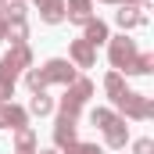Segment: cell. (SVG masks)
<instances>
[{
  "instance_id": "cell-1",
  "label": "cell",
  "mask_w": 154,
  "mask_h": 154,
  "mask_svg": "<svg viewBox=\"0 0 154 154\" xmlns=\"http://www.w3.org/2000/svg\"><path fill=\"white\" fill-rule=\"evenodd\" d=\"M39 75H43V82H72V65H65V61H50Z\"/></svg>"
},
{
  "instance_id": "cell-2",
  "label": "cell",
  "mask_w": 154,
  "mask_h": 154,
  "mask_svg": "<svg viewBox=\"0 0 154 154\" xmlns=\"http://www.w3.org/2000/svg\"><path fill=\"white\" fill-rule=\"evenodd\" d=\"M54 140H57L61 147L75 140V118H72V115H61V118H57V129H54Z\"/></svg>"
},
{
  "instance_id": "cell-3",
  "label": "cell",
  "mask_w": 154,
  "mask_h": 154,
  "mask_svg": "<svg viewBox=\"0 0 154 154\" xmlns=\"http://www.w3.org/2000/svg\"><path fill=\"white\" fill-rule=\"evenodd\" d=\"M0 125H11V129H25V111H22V108H14V104H11V108L4 104V108H0Z\"/></svg>"
},
{
  "instance_id": "cell-4",
  "label": "cell",
  "mask_w": 154,
  "mask_h": 154,
  "mask_svg": "<svg viewBox=\"0 0 154 154\" xmlns=\"http://www.w3.org/2000/svg\"><path fill=\"white\" fill-rule=\"evenodd\" d=\"M129 57H133V43H125V39H118L115 47H111V61H115L118 68H122V65L129 68Z\"/></svg>"
},
{
  "instance_id": "cell-5",
  "label": "cell",
  "mask_w": 154,
  "mask_h": 154,
  "mask_svg": "<svg viewBox=\"0 0 154 154\" xmlns=\"http://www.w3.org/2000/svg\"><path fill=\"white\" fill-rule=\"evenodd\" d=\"M104 39H108L104 22H86V43H90V47H97V43H104Z\"/></svg>"
},
{
  "instance_id": "cell-6",
  "label": "cell",
  "mask_w": 154,
  "mask_h": 154,
  "mask_svg": "<svg viewBox=\"0 0 154 154\" xmlns=\"http://www.w3.org/2000/svg\"><path fill=\"white\" fill-rule=\"evenodd\" d=\"M72 57H75L79 65H93V47H90L86 39H75V43H72Z\"/></svg>"
},
{
  "instance_id": "cell-7",
  "label": "cell",
  "mask_w": 154,
  "mask_h": 154,
  "mask_svg": "<svg viewBox=\"0 0 154 154\" xmlns=\"http://www.w3.org/2000/svg\"><path fill=\"white\" fill-rule=\"evenodd\" d=\"M39 11L47 22H61V0H39Z\"/></svg>"
},
{
  "instance_id": "cell-8",
  "label": "cell",
  "mask_w": 154,
  "mask_h": 154,
  "mask_svg": "<svg viewBox=\"0 0 154 154\" xmlns=\"http://www.w3.org/2000/svg\"><path fill=\"white\" fill-rule=\"evenodd\" d=\"M68 7H72L68 14H72L75 22H86V18H90V0H68Z\"/></svg>"
},
{
  "instance_id": "cell-9",
  "label": "cell",
  "mask_w": 154,
  "mask_h": 154,
  "mask_svg": "<svg viewBox=\"0 0 154 154\" xmlns=\"http://www.w3.org/2000/svg\"><path fill=\"white\" fill-rule=\"evenodd\" d=\"M108 143H111V147H122V143H125V133H122V122H111V125H108Z\"/></svg>"
},
{
  "instance_id": "cell-10",
  "label": "cell",
  "mask_w": 154,
  "mask_h": 154,
  "mask_svg": "<svg viewBox=\"0 0 154 154\" xmlns=\"http://www.w3.org/2000/svg\"><path fill=\"white\" fill-rule=\"evenodd\" d=\"M32 143H36V136H32L29 129H18V154H29Z\"/></svg>"
},
{
  "instance_id": "cell-11",
  "label": "cell",
  "mask_w": 154,
  "mask_h": 154,
  "mask_svg": "<svg viewBox=\"0 0 154 154\" xmlns=\"http://www.w3.org/2000/svg\"><path fill=\"white\" fill-rule=\"evenodd\" d=\"M29 108H32V115H47V111H50V97H43V93H36Z\"/></svg>"
},
{
  "instance_id": "cell-12",
  "label": "cell",
  "mask_w": 154,
  "mask_h": 154,
  "mask_svg": "<svg viewBox=\"0 0 154 154\" xmlns=\"http://www.w3.org/2000/svg\"><path fill=\"white\" fill-rule=\"evenodd\" d=\"M25 82H29V90H36V93H43V86H47L39 72H29V79H25Z\"/></svg>"
},
{
  "instance_id": "cell-13",
  "label": "cell",
  "mask_w": 154,
  "mask_h": 154,
  "mask_svg": "<svg viewBox=\"0 0 154 154\" xmlns=\"http://www.w3.org/2000/svg\"><path fill=\"white\" fill-rule=\"evenodd\" d=\"M68 154H100V151L90 147V143H68Z\"/></svg>"
},
{
  "instance_id": "cell-14",
  "label": "cell",
  "mask_w": 154,
  "mask_h": 154,
  "mask_svg": "<svg viewBox=\"0 0 154 154\" xmlns=\"http://www.w3.org/2000/svg\"><path fill=\"white\" fill-rule=\"evenodd\" d=\"M118 22H122V25H136V22H140V14H136V11H125V7H122V11H118Z\"/></svg>"
},
{
  "instance_id": "cell-15",
  "label": "cell",
  "mask_w": 154,
  "mask_h": 154,
  "mask_svg": "<svg viewBox=\"0 0 154 154\" xmlns=\"http://www.w3.org/2000/svg\"><path fill=\"white\" fill-rule=\"evenodd\" d=\"M93 122H97L100 129H108V125H111L115 118H111V111H93Z\"/></svg>"
},
{
  "instance_id": "cell-16",
  "label": "cell",
  "mask_w": 154,
  "mask_h": 154,
  "mask_svg": "<svg viewBox=\"0 0 154 154\" xmlns=\"http://www.w3.org/2000/svg\"><path fill=\"white\" fill-rule=\"evenodd\" d=\"M11 90H14V82H11V79H0V100H7Z\"/></svg>"
},
{
  "instance_id": "cell-17",
  "label": "cell",
  "mask_w": 154,
  "mask_h": 154,
  "mask_svg": "<svg viewBox=\"0 0 154 154\" xmlns=\"http://www.w3.org/2000/svg\"><path fill=\"white\" fill-rule=\"evenodd\" d=\"M151 151H154L151 140H140V143H136V154H151Z\"/></svg>"
},
{
  "instance_id": "cell-18",
  "label": "cell",
  "mask_w": 154,
  "mask_h": 154,
  "mask_svg": "<svg viewBox=\"0 0 154 154\" xmlns=\"http://www.w3.org/2000/svg\"><path fill=\"white\" fill-rule=\"evenodd\" d=\"M0 39H4V18H0Z\"/></svg>"
},
{
  "instance_id": "cell-19",
  "label": "cell",
  "mask_w": 154,
  "mask_h": 154,
  "mask_svg": "<svg viewBox=\"0 0 154 154\" xmlns=\"http://www.w3.org/2000/svg\"><path fill=\"white\" fill-rule=\"evenodd\" d=\"M43 154H54V151H43Z\"/></svg>"
}]
</instances>
